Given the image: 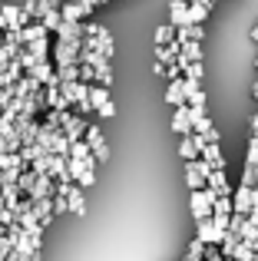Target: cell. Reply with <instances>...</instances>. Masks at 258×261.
Listing matches in <instances>:
<instances>
[{
  "instance_id": "cell-1",
  "label": "cell",
  "mask_w": 258,
  "mask_h": 261,
  "mask_svg": "<svg viewBox=\"0 0 258 261\" xmlns=\"http://www.w3.org/2000/svg\"><path fill=\"white\" fill-rule=\"evenodd\" d=\"M80 53H83V43H66V40H53V66L63 70V66H76Z\"/></svg>"
},
{
  "instance_id": "cell-2",
  "label": "cell",
  "mask_w": 258,
  "mask_h": 261,
  "mask_svg": "<svg viewBox=\"0 0 258 261\" xmlns=\"http://www.w3.org/2000/svg\"><path fill=\"white\" fill-rule=\"evenodd\" d=\"M90 102H93V113H96L99 119H113V116H116V102H113V96H110L106 86L93 83L90 86Z\"/></svg>"
},
{
  "instance_id": "cell-3",
  "label": "cell",
  "mask_w": 258,
  "mask_h": 261,
  "mask_svg": "<svg viewBox=\"0 0 258 261\" xmlns=\"http://www.w3.org/2000/svg\"><path fill=\"white\" fill-rule=\"evenodd\" d=\"M27 23H33V20H27L23 7H17V4H0V30H4V33L23 30Z\"/></svg>"
},
{
  "instance_id": "cell-4",
  "label": "cell",
  "mask_w": 258,
  "mask_h": 261,
  "mask_svg": "<svg viewBox=\"0 0 258 261\" xmlns=\"http://www.w3.org/2000/svg\"><path fill=\"white\" fill-rule=\"evenodd\" d=\"M86 142H90V149H93V155H96V162H99V166L113 162L110 142H106V136H103V129H99V126H90V129H86Z\"/></svg>"
},
{
  "instance_id": "cell-5",
  "label": "cell",
  "mask_w": 258,
  "mask_h": 261,
  "mask_svg": "<svg viewBox=\"0 0 258 261\" xmlns=\"http://www.w3.org/2000/svg\"><path fill=\"white\" fill-rule=\"evenodd\" d=\"M60 13H63L66 23H86V17H90V10H86L80 0H63V4H60Z\"/></svg>"
},
{
  "instance_id": "cell-6",
  "label": "cell",
  "mask_w": 258,
  "mask_h": 261,
  "mask_svg": "<svg viewBox=\"0 0 258 261\" xmlns=\"http://www.w3.org/2000/svg\"><path fill=\"white\" fill-rule=\"evenodd\" d=\"M66 202H70V212H73V215H86V189L73 185V192L66 195Z\"/></svg>"
},
{
  "instance_id": "cell-7",
  "label": "cell",
  "mask_w": 258,
  "mask_h": 261,
  "mask_svg": "<svg viewBox=\"0 0 258 261\" xmlns=\"http://www.w3.org/2000/svg\"><path fill=\"white\" fill-rule=\"evenodd\" d=\"M70 159H80V162H96V155H93L90 142L80 139V142H73V146H70ZM96 166H99V162H96Z\"/></svg>"
},
{
  "instance_id": "cell-8",
  "label": "cell",
  "mask_w": 258,
  "mask_h": 261,
  "mask_svg": "<svg viewBox=\"0 0 258 261\" xmlns=\"http://www.w3.org/2000/svg\"><path fill=\"white\" fill-rule=\"evenodd\" d=\"M57 80H60V83H80V63H76V66H63V70H57Z\"/></svg>"
},
{
  "instance_id": "cell-9",
  "label": "cell",
  "mask_w": 258,
  "mask_h": 261,
  "mask_svg": "<svg viewBox=\"0 0 258 261\" xmlns=\"http://www.w3.org/2000/svg\"><path fill=\"white\" fill-rule=\"evenodd\" d=\"M63 212H70V202H66V198L63 195H53V215H63Z\"/></svg>"
},
{
  "instance_id": "cell-10",
  "label": "cell",
  "mask_w": 258,
  "mask_h": 261,
  "mask_svg": "<svg viewBox=\"0 0 258 261\" xmlns=\"http://www.w3.org/2000/svg\"><path fill=\"white\" fill-rule=\"evenodd\" d=\"M0 33H4V30H0Z\"/></svg>"
}]
</instances>
